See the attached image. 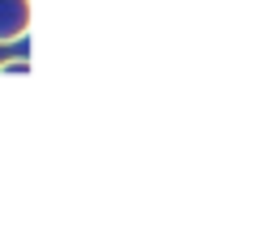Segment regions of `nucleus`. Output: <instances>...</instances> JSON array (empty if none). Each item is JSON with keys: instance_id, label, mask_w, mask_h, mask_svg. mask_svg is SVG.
I'll use <instances>...</instances> for the list:
<instances>
[{"instance_id": "1", "label": "nucleus", "mask_w": 256, "mask_h": 247, "mask_svg": "<svg viewBox=\"0 0 256 247\" xmlns=\"http://www.w3.org/2000/svg\"><path fill=\"white\" fill-rule=\"evenodd\" d=\"M30 0H0V47H13L30 34Z\"/></svg>"}, {"instance_id": "2", "label": "nucleus", "mask_w": 256, "mask_h": 247, "mask_svg": "<svg viewBox=\"0 0 256 247\" xmlns=\"http://www.w3.org/2000/svg\"><path fill=\"white\" fill-rule=\"evenodd\" d=\"M0 73H26V60H4V64H0Z\"/></svg>"}]
</instances>
